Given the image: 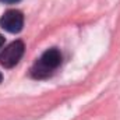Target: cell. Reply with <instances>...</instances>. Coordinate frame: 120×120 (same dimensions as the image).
Instances as JSON below:
<instances>
[{
	"mask_svg": "<svg viewBox=\"0 0 120 120\" xmlns=\"http://www.w3.org/2000/svg\"><path fill=\"white\" fill-rule=\"evenodd\" d=\"M61 63V53L59 49L52 48L43 52L41 59L35 63V66L31 68V75L34 78H46L49 77L53 70H56Z\"/></svg>",
	"mask_w": 120,
	"mask_h": 120,
	"instance_id": "6da1fadb",
	"label": "cell"
},
{
	"mask_svg": "<svg viewBox=\"0 0 120 120\" xmlns=\"http://www.w3.org/2000/svg\"><path fill=\"white\" fill-rule=\"evenodd\" d=\"M24 52H25V45H24L22 41H14V42H11L0 53V64L3 67H6V68L14 67L21 60Z\"/></svg>",
	"mask_w": 120,
	"mask_h": 120,
	"instance_id": "7a4b0ae2",
	"label": "cell"
},
{
	"mask_svg": "<svg viewBox=\"0 0 120 120\" xmlns=\"http://www.w3.org/2000/svg\"><path fill=\"white\" fill-rule=\"evenodd\" d=\"M0 27L10 34H18L24 27V15L18 10H8L0 18Z\"/></svg>",
	"mask_w": 120,
	"mask_h": 120,
	"instance_id": "3957f363",
	"label": "cell"
},
{
	"mask_svg": "<svg viewBox=\"0 0 120 120\" xmlns=\"http://www.w3.org/2000/svg\"><path fill=\"white\" fill-rule=\"evenodd\" d=\"M1 3H6V4H14V3H18L21 0H0Z\"/></svg>",
	"mask_w": 120,
	"mask_h": 120,
	"instance_id": "277c9868",
	"label": "cell"
},
{
	"mask_svg": "<svg viewBox=\"0 0 120 120\" xmlns=\"http://www.w3.org/2000/svg\"><path fill=\"white\" fill-rule=\"evenodd\" d=\"M3 45H4V38L0 35V49H1V46H3Z\"/></svg>",
	"mask_w": 120,
	"mask_h": 120,
	"instance_id": "5b68a950",
	"label": "cell"
},
{
	"mask_svg": "<svg viewBox=\"0 0 120 120\" xmlns=\"http://www.w3.org/2000/svg\"><path fill=\"white\" fill-rule=\"evenodd\" d=\"M3 81V75H1V73H0V82Z\"/></svg>",
	"mask_w": 120,
	"mask_h": 120,
	"instance_id": "8992f818",
	"label": "cell"
}]
</instances>
